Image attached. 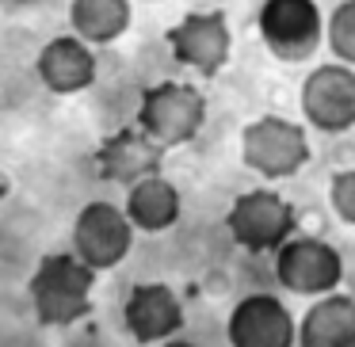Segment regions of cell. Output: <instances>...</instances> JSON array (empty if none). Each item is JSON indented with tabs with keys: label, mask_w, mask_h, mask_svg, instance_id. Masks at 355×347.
Segmentation results:
<instances>
[{
	"label": "cell",
	"mask_w": 355,
	"mask_h": 347,
	"mask_svg": "<svg viewBox=\"0 0 355 347\" xmlns=\"http://www.w3.org/2000/svg\"><path fill=\"white\" fill-rule=\"evenodd\" d=\"M92 286H96V271L88 263H80L73 252H54L39 260L27 294H31L39 324L69 328L92 309Z\"/></svg>",
	"instance_id": "obj_1"
},
{
	"label": "cell",
	"mask_w": 355,
	"mask_h": 347,
	"mask_svg": "<svg viewBox=\"0 0 355 347\" xmlns=\"http://www.w3.org/2000/svg\"><path fill=\"white\" fill-rule=\"evenodd\" d=\"M207 123V96L184 80H161L146 88L138 103V126L157 141L161 149L187 145L199 138Z\"/></svg>",
	"instance_id": "obj_2"
},
{
	"label": "cell",
	"mask_w": 355,
	"mask_h": 347,
	"mask_svg": "<svg viewBox=\"0 0 355 347\" xmlns=\"http://www.w3.org/2000/svg\"><path fill=\"white\" fill-rule=\"evenodd\" d=\"M241 161L263 179H291L309 164V138L283 115H260L241 130Z\"/></svg>",
	"instance_id": "obj_3"
},
{
	"label": "cell",
	"mask_w": 355,
	"mask_h": 347,
	"mask_svg": "<svg viewBox=\"0 0 355 347\" xmlns=\"http://www.w3.org/2000/svg\"><path fill=\"white\" fill-rule=\"evenodd\" d=\"M256 31L271 57L298 65L321 50L324 19L313 0H263L256 12Z\"/></svg>",
	"instance_id": "obj_4"
},
{
	"label": "cell",
	"mask_w": 355,
	"mask_h": 347,
	"mask_svg": "<svg viewBox=\"0 0 355 347\" xmlns=\"http://www.w3.org/2000/svg\"><path fill=\"white\" fill-rule=\"evenodd\" d=\"M225 229L245 252H279L298 233V217L279 191L256 187V191L233 199L230 214H225Z\"/></svg>",
	"instance_id": "obj_5"
},
{
	"label": "cell",
	"mask_w": 355,
	"mask_h": 347,
	"mask_svg": "<svg viewBox=\"0 0 355 347\" xmlns=\"http://www.w3.org/2000/svg\"><path fill=\"white\" fill-rule=\"evenodd\" d=\"M275 278L283 290L298 294V298H324V294H336L340 278H344V260L329 240L294 233L275 252Z\"/></svg>",
	"instance_id": "obj_6"
},
{
	"label": "cell",
	"mask_w": 355,
	"mask_h": 347,
	"mask_svg": "<svg viewBox=\"0 0 355 347\" xmlns=\"http://www.w3.org/2000/svg\"><path fill=\"white\" fill-rule=\"evenodd\" d=\"M134 225L115 202H88L73 222V256L92 271H107L130 256Z\"/></svg>",
	"instance_id": "obj_7"
},
{
	"label": "cell",
	"mask_w": 355,
	"mask_h": 347,
	"mask_svg": "<svg viewBox=\"0 0 355 347\" xmlns=\"http://www.w3.org/2000/svg\"><path fill=\"white\" fill-rule=\"evenodd\" d=\"M302 115L321 134H347L355 126V69L324 62L302 80Z\"/></svg>",
	"instance_id": "obj_8"
},
{
	"label": "cell",
	"mask_w": 355,
	"mask_h": 347,
	"mask_svg": "<svg viewBox=\"0 0 355 347\" xmlns=\"http://www.w3.org/2000/svg\"><path fill=\"white\" fill-rule=\"evenodd\" d=\"M172 57L187 69H195L202 80L218 77L230 62V50H233V35H230V24H225V12H191L184 16L168 35Z\"/></svg>",
	"instance_id": "obj_9"
},
{
	"label": "cell",
	"mask_w": 355,
	"mask_h": 347,
	"mask_svg": "<svg viewBox=\"0 0 355 347\" xmlns=\"http://www.w3.org/2000/svg\"><path fill=\"white\" fill-rule=\"evenodd\" d=\"M225 339L230 347H294L298 324L291 309L275 294H248L230 309L225 321Z\"/></svg>",
	"instance_id": "obj_10"
},
{
	"label": "cell",
	"mask_w": 355,
	"mask_h": 347,
	"mask_svg": "<svg viewBox=\"0 0 355 347\" xmlns=\"http://www.w3.org/2000/svg\"><path fill=\"white\" fill-rule=\"evenodd\" d=\"M123 324L138 344H164L184 328V301L168 283H138L123 305Z\"/></svg>",
	"instance_id": "obj_11"
},
{
	"label": "cell",
	"mask_w": 355,
	"mask_h": 347,
	"mask_svg": "<svg viewBox=\"0 0 355 347\" xmlns=\"http://www.w3.org/2000/svg\"><path fill=\"white\" fill-rule=\"evenodd\" d=\"M161 164H164V149L141 126H126L96 149V172L111 184H123L126 191L149 176H161Z\"/></svg>",
	"instance_id": "obj_12"
},
{
	"label": "cell",
	"mask_w": 355,
	"mask_h": 347,
	"mask_svg": "<svg viewBox=\"0 0 355 347\" xmlns=\"http://www.w3.org/2000/svg\"><path fill=\"white\" fill-rule=\"evenodd\" d=\"M35 69H39V80L54 96H77L96 80V54L77 35H58L39 50Z\"/></svg>",
	"instance_id": "obj_13"
},
{
	"label": "cell",
	"mask_w": 355,
	"mask_h": 347,
	"mask_svg": "<svg viewBox=\"0 0 355 347\" xmlns=\"http://www.w3.org/2000/svg\"><path fill=\"white\" fill-rule=\"evenodd\" d=\"M298 347H355V298H317L298 321Z\"/></svg>",
	"instance_id": "obj_14"
},
{
	"label": "cell",
	"mask_w": 355,
	"mask_h": 347,
	"mask_svg": "<svg viewBox=\"0 0 355 347\" xmlns=\"http://www.w3.org/2000/svg\"><path fill=\"white\" fill-rule=\"evenodd\" d=\"M180 210H184L180 191H176V184L164 179V176H149V179H141V184H134L130 191H126V217H130V225L141 233L172 229V225L180 222Z\"/></svg>",
	"instance_id": "obj_15"
},
{
	"label": "cell",
	"mask_w": 355,
	"mask_h": 347,
	"mask_svg": "<svg viewBox=\"0 0 355 347\" xmlns=\"http://www.w3.org/2000/svg\"><path fill=\"white\" fill-rule=\"evenodd\" d=\"M69 27L88 46H107L130 27V0H73Z\"/></svg>",
	"instance_id": "obj_16"
},
{
	"label": "cell",
	"mask_w": 355,
	"mask_h": 347,
	"mask_svg": "<svg viewBox=\"0 0 355 347\" xmlns=\"http://www.w3.org/2000/svg\"><path fill=\"white\" fill-rule=\"evenodd\" d=\"M324 42L340 65L355 69V0H340L332 16L324 19Z\"/></svg>",
	"instance_id": "obj_17"
},
{
	"label": "cell",
	"mask_w": 355,
	"mask_h": 347,
	"mask_svg": "<svg viewBox=\"0 0 355 347\" xmlns=\"http://www.w3.org/2000/svg\"><path fill=\"white\" fill-rule=\"evenodd\" d=\"M329 202L347 225H355V168H344L329 179Z\"/></svg>",
	"instance_id": "obj_18"
},
{
	"label": "cell",
	"mask_w": 355,
	"mask_h": 347,
	"mask_svg": "<svg viewBox=\"0 0 355 347\" xmlns=\"http://www.w3.org/2000/svg\"><path fill=\"white\" fill-rule=\"evenodd\" d=\"M157 347H195L191 339H164V344H157Z\"/></svg>",
	"instance_id": "obj_19"
},
{
	"label": "cell",
	"mask_w": 355,
	"mask_h": 347,
	"mask_svg": "<svg viewBox=\"0 0 355 347\" xmlns=\"http://www.w3.org/2000/svg\"><path fill=\"white\" fill-rule=\"evenodd\" d=\"M8 4H39V0H8Z\"/></svg>",
	"instance_id": "obj_20"
}]
</instances>
